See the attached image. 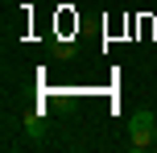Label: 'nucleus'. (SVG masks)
Masks as SVG:
<instances>
[{
	"instance_id": "1",
	"label": "nucleus",
	"mask_w": 157,
	"mask_h": 153,
	"mask_svg": "<svg viewBox=\"0 0 157 153\" xmlns=\"http://www.w3.org/2000/svg\"><path fill=\"white\" fill-rule=\"evenodd\" d=\"M128 145H132L136 153H145V149H153L157 145V120H153V112H132V120H128Z\"/></svg>"
}]
</instances>
